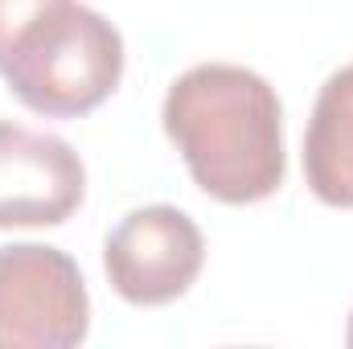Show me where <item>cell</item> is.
Segmentation results:
<instances>
[{"instance_id":"cell-1","label":"cell","mask_w":353,"mask_h":349,"mask_svg":"<svg viewBox=\"0 0 353 349\" xmlns=\"http://www.w3.org/2000/svg\"><path fill=\"white\" fill-rule=\"evenodd\" d=\"M161 119L205 197L255 206L283 185V107L263 74L201 62L169 87Z\"/></svg>"},{"instance_id":"cell-2","label":"cell","mask_w":353,"mask_h":349,"mask_svg":"<svg viewBox=\"0 0 353 349\" xmlns=\"http://www.w3.org/2000/svg\"><path fill=\"white\" fill-rule=\"evenodd\" d=\"M8 94L46 119H79L103 107L123 79V37L87 4H62L21 33L4 62Z\"/></svg>"},{"instance_id":"cell-3","label":"cell","mask_w":353,"mask_h":349,"mask_svg":"<svg viewBox=\"0 0 353 349\" xmlns=\"http://www.w3.org/2000/svg\"><path fill=\"white\" fill-rule=\"evenodd\" d=\"M90 333L79 263L46 243L0 247V349H70Z\"/></svg>"},{"instance_id":"cell-4","label":"cell","mask_w":353,"mask_h":349,"mask_svg":"<svg viewBox=\"0 0 353 349\" xmlns=\"http://www.w3.org/2000/svg\"><path fill=\"white\" fill-rule=\"evenodd\" d=\"M205 267V239L197 222L176 206H140L123 214L107 243L103 271L119 300L136 308H161L181 300Z\"/></svg>"},{"instance_id":"cell-5","label":"cell","mask_w":353,"mask_h":349,"mask_svg":"<svg viewBox=\"0 0 353 349\" xmlns=\"http://www.w3.org/2000/svg\"><path fill=\"white\" fill-rule=\"evenodd\" d=\"M83 197V157L62 136L0 119V230L62 226Z\"/></svg>"},{"instance_id":"cell-6","label":"cell","mask_w":353,"mask_h":349,"mask_svg":"<svg viewBox=\"0 0 353 349\" xmlns=\"http://www.w3.org/2000/svg\"><path fill=\"white\" fill-rule=\"evenodd\" d=\"M304 181L316 201L353 210V62L333 70L304 132Z\"/></svg>"},{"instance_id":"cell-7","label":"cell","mask_w":353,"mask_h":349,"mask_svg":"<svg viewBox=\"0 0 353 349\" xmlns=\"http://www.w3.org/2000/svg\"><path fill=\"white\" fill-rule=\"evenodd\" d=\"M62 4H70V0H0V70H4L12 46L21 41V33Z\"/></svg>"},{"instance_id":"cell-8","label":"cell","mask_w":353,"mask_h":349,"mask_svg":"<svg viewBox=\"0 0 353 349\" xmlns=\"http://www.w3.org/2000/svg\"><path fill=\"white\" fill-rule=\"evenodd\" d=\"M345 341L353 346V312H350V329H345Z\"/></svg>"}]
</instances>
